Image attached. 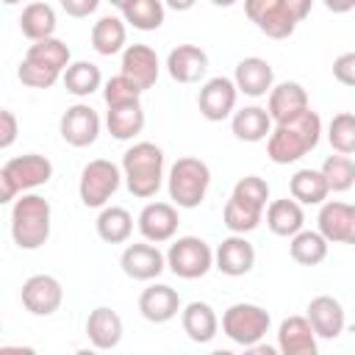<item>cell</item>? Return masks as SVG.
<instances>
[{
    "mask_svg": "<svg viewBox=\"0 0 355 355\" xmlns=\"http://www.w3.org/2000/svg\"><path fill=\"white\" fill-rule=\"evenodd\" d=\"M322 119L316 111H302L286 122H277L266 139V155L275 164H294L319 144Z\"/></svg>",
    "mask_w": 355,
    "mask_h": 355,
    "instance_id": "1",
    "label": "cell"
},
{
    "mask_svg": "<svg viewBox=\"0 0 355 355\" xmlns=\"http://www.w3.org/2000/svg\"><path fill=\"white\" fill-rule=\"evenodd\" d=\"M125 186L133 197L150 200L164 183V150L153 141H136L122 155Z\"/></svg>",
    "mask_w": 355,
    "mask_h": 355,
    "instance_id": "2",
    "label": "cell"
},
{
    "mask_svg": "<svg viewBox=\"0 0 355 355\" xmlns=\"http://www.w3.org/2000/svg\"><path fill=\"white\" fill-rule=\"evenodd\" d=\"M50 202L39 194H22L11 208V236L19 250H39L50 239Z\"/></svg>",
    "mask_w": 355,
    "mask_h": 355,
    "instance_id": "3",
    "label": "cell"
},
{
    "mask_svg": "<svg viewBox=\"0 0 355 355\" xmlns=\"http://www.w3.org/2000/svg\"><path fill=\"white\" fill-rule=\"evenodd\" d=\"M208 186H211V169L202 158L186 155L169 166L166 189H169V200L178 208H197L205 200Z\"/></svg>",
    "mask_w": 355,
    "mask_h": 355,
    "instance_id": "4",
    "label": "cell"
},
{
    "mask_svg": "<svg viewBox=\"0 0 355 355\" xmlns=\"http://www.w3.org/2000/svg\"><path fill=\"white\" fill-rule=\"evenodd\" d=\"M50 178H53V164L39 153L8 158L0 169V202H11L17 194L39 189Z\"/></svg>",
    "mask_w": 355,
    "mask_h": 355,
    "instance_id": "5",
    "label": "cell"
},
{
    "mask_svg": "<svg viewBox=\"0 0 355 355\" xmlns=\"http://www.w3.org/2000/svg\"><path fill=\"white\" fill-rule=\"evenodd\" d=\"M269 324H272L269 311L255 302H233L222 313V333L247 349L269 333Z\"/></svg>",
    "mask_w": 355,
    "mask_h": 355,
    "instance_id": "6",
    "label": "cell"
},
{
    "mask_svg": "<svg viewBox=\"0 0 355 355\" xmlns=\"http://www.w3.org/2000/svg\"><path fill=\"white\" fill-rule=\"evenodd\" d=\"M122 172L114 161L108 158H94L83 166L80 172V183H78V194L80 202L86 208H105V202L116 194L119 183H122Z\"/></svg>",
    "mask_w": 355,
    "mask_h": 355,
    "instance_id": "7",
    "label": "cell"
},
{
    "mask_svg": "<svg viewBox=\"0 0 355 355\" xmlns=\"http://www.w3.org/2000/svg\"><path fill=\"white\" fill-rule=\"evenodd\" d=\"M166 266H169L172 275L183 277V280L205 277L214 266V250L200 236H180L169 244Z\"/></svg>",
    "mask_w": 355,
    "mask_h": 355,
    "instance_id": "8",
    "label": "cell"
},
{
    "mask_svg": "<svg viewBox=\"0 0 355 355\" xmlns=\"http://www.w3.org/2000/svg\"><path fill=\"white\" fill-rule=\"evenodd\" d=\"M244 11L250 22H255V28L269 39H288L300 25L286 0H244Z\"/></svg>",
    "mask_w": 355,
    "mask_h": 355,
    "instance_id": "9",
    "label": "cell"
},
{
    "mask_svg": "<svg viewBox=\"0 0 355 355\" xmlns=\"http://www.w3.org/2000/svg\"><path fill=\"white\" fill-rule=\"evenodd\" d=\"M236 97H239L236 80L225 78V75H216V78H208L202 83V89L197 94V105H200V114L208 122H222V119H227L233 114Z\"/></svg>",
    "mask_w": 355,
    "mask_h": 355,
    "instance_id": "10",
    "label": "cell"
},
{
    "mask_svg": "<svg viewBox=\"0 0 355 355\" xmlns=\"http://www.w3.org/2000/svg\"><path fill=\"white\" fill-rule=\"evenodd\" d=\"M22 305L33 316H53L64 302V288L53 275H31L22 283Z\"/></svg>",
    "mask_w": 355,
    "mask_h": 355,
    "instance_id": "11",
    "label": "cell"
},
{
    "mask_svg": "<svg viewBox=\"0 0 355 355\" xmlns=\"http://www.w3.org/2000/svg\"><path fill=\"white\" fill-rule=\"evenodd\" d=\"M58 130H61V139L72 147H89L97 141L100 136V116L92 105L86 103H75L64 111L61 122H58Z\"/></svg>",
    "mask_w": 355,
    "mask_h": 355,
    "instance_id": "12",
    "label": "cell"
},
{
    "mask_svg": "<svg viewBox=\"0 0 355 355\" xmlns=\"http://www.w3.org/2000/svg\"><path fill=\"white\" fill-rule=\"evenodd\" d=\"M119 266L130 280H155L166 269V255L144 239L141 244H128L122 250Z\"/></svg>",
    "mask_w": 355,
    "mask_h": 355,
    "instance_id": "13",
    "label": "cell"
},
{
    "mask_svg": "<svg viewBox=\"0 0 355 355\" xmlns=\"http://www.w3.org/2000/svg\"><path fill=\"white\" fill-rule=\"evenodd\" d=\"M319 233L330 244H355V205L330 200L319 208Z\"/></svg>",
    "mask_w": 355,
    "mask_h": 355,
    "instance_id": "14",
    "label": "cell"
},
{
    "mask_svg": "<svg viewBox=\"0 0 355 355\" xmlns=\"http://www.w3.org/2000/svg\"><path fill=\"white\" fill-rule=\"evenodd\" d=\"M214 266L227 277H241L255 266V247L244 239V233H233L222 239L214 252Z\"/></svg>",
    "mask_w": 355,
    "mask_h": 355,
    "instance_id": "15",
    "label": "cell"
},
{
    "mask_svg": "<svg viewBox=\"0 0 355 355\" xmlns=\"http://www.w3.org/2000/svg\"><path fill=\"white\" fill-rule=\"evenodd\" d=\"M139 233L153 241V244H164L178 233V208L172 202H147L139 214Z\"/></svg>",
    "mask_w": 355,
    "mask_h": 355,
    "instance_id": "16",
    "label": "cell"
},
{
    "mask_svg": "<svg viewBox=\"0 0 355 355\" xmlns=\"http://www.w3.org/2000/svg\"><path fill=\"white\" fill-rule=\"evenodd\" d=\"M125 78H130L141 92L155 86L158 80V72H161V64H158V55L150 44H128L122 50V69H119Z\"/></svg>",
    "mask_w": 355,
    "mask_h": 355,
    "instance_id": "17",
    "label": "cell"
},
{
    "mask_svg": "<svg viewBox=\"0 0 355 355\" xmlns=\"http://www.w3.org/2000/svg\"><path fill=\"white\" fill-rule=\"evenodd\" d=\"M233 80H236V89L241 94H247V97H263L275 86V69H272V64L266 58L250 55V58H241L236 64Z\"/></svg>",
    "mask_w": 355,
    "mask_h": 355,
    "instance_id": "18",
    "label": "cell"
},
{
    "mask_svg": "<svg viewBox=\"0 0 355 355\" xmlns=\"http://www.w3.org/2000/svg\"><path fill=\"white\" fill-rule=\"evenodd\" d=\"M316 338L308 316H288L277 327V349L283 355H316Z\"/></svg>",
    "mask_w": 355,
    "mask_h": 355,
    "instance_id": "19",
    "label": "cell"
},
{
    "mask_svg": "<svg viewBox=\"0 0 355 355\" xmlns=\"http://www.w3.org/2000/svg\"><path fill=\"white\" fill-rule=\"evenodd\" d=\"M166 72L178 83H197L208 72V53L197 44H178L166 55Z\"/></svg>",
    "mask_w": 355,
    "mask_h": 355,
    "instance_id": "20",
    "label": "cell"
},
{
    "mask_svg": "<svg viewBox=\"0 0 355 355\" xmlns=\"http://www.w3.org/2000/svg\"><path fill=\"white\" fill-rule=\"evenodd\" d=\"M178 311H180V297L166 283H153L139 297V313L153 324H164V322L175 319Z\"/></svg>",
    "mask_w": 355,
    "mask_h": 355,
    "instance_id": "21",
    "label": "cell"
},
{
    "mask_svg": "<svg viewBox=\"0 0 355 355\" xmlns=\"http://www.w3.org/2000/svg\"><path fill=\"white\" fill-rule=\"evenodd\" d=\"M308 108H311V105H308V92H305L302 83H297V80H283V83L272 86L266 111H269V116H272L275 125H277V122H286V119H291V116H297V114H302V111H308Z\"/></svg>",
    "mask_w": 355,
    "mask_h": 355,
    "instance_id": "22",
    "label": "cell"
},
{
    "mask_svg": "<svg viewBox=\"0 0 355 355\" xmlns=\"http://www.w3.org/2000/svg\"><path fill=\"white\" fill-rule=\"evenodd\" d=\"M308 322L313 324L319 338H338L347 324L344 305L330 294H319L308 302Z\"/></svg>",
    "mask_w": 355,
    "mask_h": 355,
    "instance_id": "23",
    "label": "cell"
},
{
    "mask_svg": "<svg viewBox=\"0 0 355 355\" xmlns=\"http://www.w3.org/2000/svg\"><path fill=\"white\" fill-rule=\"evenodd\" d=\"M122 333H125L122 316L114 308H108V305H97L89 313V319H86V336H89L94 349H114V347H119Z\"/></svg>",
    "mask_w": 355,
    "mask_h": 355,
    "instance_id": "24",
    "label": "cell"
},
{
    "mask_svg": "<svg viewBox=\"0 0 355 355\" xmlns=\"http://www.w3.org/2000/svg\"><path fill=\"white\" fill-rule=\"evenodd\" d=\"M180 322H183V333L194 341V344H208L214 341L216 330H219V319H216V311L202 302V300H194L189 302L183 311H180Z\"/></svg>",
    "mask_w": 355,
    "mask_h": 355,
    "instance_id": "25",
    "label": "cell"
},
{
    "mask_svg": "<svg viewBox=\"0 0 355 355\" xmlns=\"http://www.w3.org/2000/svg\"><path fill=\"white\" fill-rule=\"evenodd\" d=\"M230 128H233V136L239 141H263L269 139L272 133V116L266 108L261 105H244L239 111H233V119H230Z\"/></svg>",
    "mask_w": 355,
    "mask_h": 355,
    "instance_id": "26",
    "label": "cell"
},
{
    "mask_svg": "<svg viewBox=\"0 0 355 355\" xmlns=\"http://www.w3.org/2000/svg\"><path fill=\"white\" fill-rule=\"evenodd\" d=\"M305 225V214H302V202H297L294 197L288 200H272L266 208V227L275 236L291 239L294 233H300Z\"/></svg>",
    "mask_w": 355,
    "mask_h": 355,
    "instance_id": "27",
    "label": "cell"
},
{
    "mask_svg": "<svg viewBox=\"0 0 355 355\" xmlns=\"http://www.w3.org/2000/svg\"><path fill=\"white\" fill-rule=\"evenodd\" d=\"M288 191L302 205H322L324 197L330 194L322 169H297L288 180Z\"/></svg>",
    "mask_w": 355,
    "mask_h": 355,
    "instance_id": "28",
    "label": "cell"
},
{
    "mask_svg": "<svg viewBox=\"0 0 355 355\" xmlns=\"http://www.w3.org/2000/svg\"><path fill=\"white\" fill-rule=\"evenodd\" d=\"M55 25L58 22H55V11L50 3H28L19 14V31L31 42L50 39L55 33Z\"/></svg>",
    "mask_w": 355,
    "mask_h": 355,
    "instance_id": "29",
    "label": "cell"
},
{
    "mask_svg": "<svg viewBox=\"0 0 355 355\" xmlns=\"http://www.w3.org/2000/svg\"><path fill=\"white\" fill-rule=\"evenodd\" d=\"M125 39H128V28L119 17H100L92 25V47L100 55H116L125 50Z\"/></svg>",
    "mask_w": 355,
    "mask_h": 355,
    "instance_id": "30",
    "label": "cell"
},
{
    "mask_svg": "<svg viewBox=\"0 0 355 355\" xmlns=\"http://www.w3.org/2000/svg\"><path fill=\"white\" fill-rule=\"evenodd\" d=\"M97 227V236L105 241V244H122L130 239L133 233V216L128 214V208L122 205H105L94 222Z\"/></svg>",
    "mask_w": 355,
    "mask_h": 355,
    "instance_id": "31",
    "label": "cell"
},
{
    "mask_svg": "<svg viewBox=\"0 0 355 355\" xmlns=\"http://www.w3.org/2000/svg\"><path fill=\"white\" fill-rule=\"evenodd\" d=\"M327 247H330V241L319 230H305L302 227L300 233L291 236L288 252L300 266H319L327 258Z\"/></svg>",
    "mask_w": 355,
    "mask_h": 355,
    "instance_id": "32",
    "label": "cell"
},
{
    "mask_svg": "<svg viewBox=\"0 0 355 355\" xmlns=\"http://www.w3.org/2000/svg\"><path fill=\"white\" fill-rule=\"evenodd\" d=\"M105 125H108V133H111L116 141H130V139H136V136L144 130V111H141V103L108 108Z\"/></svg>",
    "mask_w": 355,
    "mask_h": 355,
    "instance_id": "33",
    "label": "cell"
},
{
    "mask_svg": "<svg viewBox=\"0 0 355 355\" xmlns=\"http://www.w3.org/2000/svg\"><path fill=\"white\" fill-rule=\"evenodd\" d=\"M61 80H64V86H67L69 94L89 97V94H94L100 89L103 75H100V67L97 64H92V61H75V64H69L64 69Z\"/></svg>",
    "mask_w": 355,
    "mask_h": 355,
    "instance_id": "34",
    "label": "cell"
},
{
    "mask_svg": "<svg viewBox=\"0 0 355 355\" xmlns=\"http://www.w3.org/2000/svg\"><path fill=\"white\" fill-rule=\"evenodd\" d=\"M164 0H130L122 8V17L128 25H133L136 31H155L164 25Z\"/></svg>",
    "mask_w": 355,
    "mask_h": 355,
    "instance_id": "35",
    "label": "cell"
},
{
    "mask_svg": "<svg viewBox=\"0 0 355 355\" xmlns=\"http://www.w3.org/2000/svg\"><path fill=\"white\" fill-rule=\"evenodd\" d=\"M25 58H28V61H36V64H44V67H50V69H58V72L64 75V69L69 67L72 53H69V47H67L61 39L50 36V39L33 42V44L28 47Z\"/></svg>",
    "mask_w": 355,
    "mask_h": 355,
    "instance_id": "36",
    "label": "cell"
},
{
    "mask_svg": "<svg viewBox=\"0 0 355 355\" xmlns=\"http://www.w3.org/2000/svg\"><path fill=\"white\" fill-rule=\"evenodd\" d=\"M261 216H263L261 208L247 205L233 194H230V200L225 202V211H222V222L230 233H252L261 225Z\"/></svg>",
    "mask_w": 355,
    "mask_h": 355,
    "instance_id": "37",
    "label": "cell"
},
{
    "mask_svg": "<svg viewBox=\"0 0 355 355\" xmlns=\"http://www.w3.org/2000/svg\"><path fill=\"white\" fill-rule=\"evenodd\" d=\"M322 175L327 180L330 191H347L355 183V161L349 155H344V153L327 155L324 164H322Z\"/></svg>",
    "mask_w": 355,
    "mask_h": 355,
    "instance_id": "38",
    "label": "cell"
},
{
    "mask_svg": "<svg viewBox=\"0 0 355 355\" xmlns=\"http://www.w3.org/2000/svg\"><path fill=\"white\" fill-rule=\"evenodd\" d=\"M327 141L336 153L352 155L355 153V114H349V111L336 114L327 125Z\"/></svg>",
    "mask_w": 355,
    "mask_h": 355,
    "instance_id": "39",
    "label": "cell"
},
{
    "mask_svg": "<svg viewBox=\"0 0 355 355\" xmlns=\"http://www.w3.org/2000/svg\"><path fill=\"white\" fill-rule=\"evenodd\" d=\"M103 97H105V105H108V108L133 105V103H139V100H141V89H139L130 78H125V75L119 72V75H114V78L105 83Z\"/></svg>",
    "mask_w": 355,
    "mask_h": 355,
    "instance_id": "40",
    "label": "cell"
},
{
    "mask_svg": "<svg viewBox=\"0 0 355 355\" xmlns=\"http://www.w3.org/2000/svg\"><path fill=\"white\" fill-rule=\"evenodd\" d=\"M233 197H239L241 202L247 205H255V208H266V200H269V183L258 175H247L241 178L236 186H233Z\"/></svg>",
    "mask_w": 355,
    "mask_h": 355,
    "instance_id": "41",
    "label": "cell"
},
{
    "mask_svg": "<svg viewBox=\"0 0 355 355\" xmlns=\"http://www.w3.org/2000/svg\"><path fill=\"white\" fill-rule=\"evenodd\" d=\"M17 78H19L25 86H31V89H50V86L61 78V72H58V69H50V67H44V64H36V61L22 58V64H19V69H17Z\"/></svg>",
    "mask_w": 355,
    "mask_h": 355,
    "instance_id": "42",
    "label": "cell"
},
{
    "mask_svg": "<svg viewBox=\"0 0 355 355\" xmlns=\"http://www.w3.org/2000/svg\"><path fill=\"white\" fill-rule=\"evenodd\" d=\"M333 78L344 86H355V50L352 53H341L333 61Z\"/></svg>",
    "mask_w": 355,
    "mask_h": 355,
    "instance_id": "43",
    "label": "cell"
},
{
    "mask_svg": "<svg viewBox=\"0 0 355 355\" xmlns=\"http://www.w3.org/2000/svg\"><path fill=\"white\" fill-rule=\"evenodd\" d=\"M17 133H19V125H17L14 111L3 108L0 111V150H8L14 144V139H17Z\"/></svg>",
    "mask_w": 355,
    "mask_h": 355,
    "instance_id": "44",
    "label": "cell"
},
{
    "mask_svg": "<svg viewBox=\"0 0 355 355\" xmlns=\"http://www.w3.org/2000/svg\"><path fill=\"white\" fill-rule=\"evenodd\" d=\"M58 3H61V8H64L69 17H75V19H83V17L94 14L97 6H100V0H58Z\"/></svg>",
    "mask_w": 355,
    "mask_h": 355,
    "instance_id": "45",
    "label": "cell"
},
{
    "mask_svg": "<svg viewBox=\"0 0 355 355\" xmlns=\"http://www.w3.org/2000/svg\"><path fill=\"white\" fill-rule=\"evenodd\" d=\"M286 6H288V11L297 17V22H302V19L311 14L313 0H286Z\"/></svg>",
    "mask_w": 355,
    "mask_h": 355,
    "instance_id": "46",
    "label": "cell"
},
{
    "mask_svg": "<svg viewBox=\"0 0 355 355\" xmlns=\"http://www.w3.org/2000/svg\"><path fill=\"white\" fill-rule=\"evenodd\" d=\"M322 3H324V8L333 11V14H347V11L355 8V0H322Z\"/></svg>",
    "mask_w": 355,
    "mask_h": 355,
    "instance_id": "47",
    "label": "cell"
},
{
    "mask_svg": "<svg viewBox=\"0 0 355 355\" xmlns=\"http://www.w3.org/2000/svg\"><path fill=\"white\" fill-rule=\"evenodd\" d=\"M172 11H189V8H194V3L197 0H164Z\"/></svg>",
    "mask_w": 355,
    "mask_h": 355,
    "instance_id": "48",
    "label": "cell"
},
{
    "mask_svg": "<svg viewBox=\"0 0 355 355\" xmlns=\"http://www.w3.org/2000/svg\"><path fill=\"white\" fill-rule=\"evenodd\" d=\"M211 3H214V6H219V8H227V6H233L236 0H211Z\"/></svg>",
    "mask_w": 355,
    "mask_h": 355,
    "instance_id": "49",
    "label": "cell"
},
{
    "mask_svg": "<svg viewBox=\"0 0 355 355\" xmlns=\"http://www.w3.org/2000/svg\"><path fill=\"white\" fill-rule=\"evenodd\" d=\"M108 3H111V6H116V8H119V11H122V8H125V6H128V3H130V0H108Z\"/></svg>",
    "mask_w": 355,
    "mask_h": 355,
    "instance_id": "50",
    "label": "cell"
},
{
    "mask_svg": "<svg viewBox=\"0 0 355 355\" xmlns=\"http://www.w3.org/2000/svg\"><path fill=\"white\" fill-rule=\"evenodd\" d=\"M3 3H6V6H17L19 0H3Z\"/></svg>",
    "mask_w": 355,
    "mask_h": 355,
    "instance_id": "51",
    "label": "cell"
}]
</instances>
